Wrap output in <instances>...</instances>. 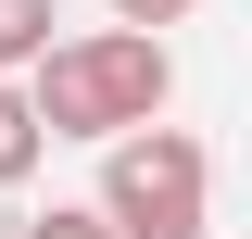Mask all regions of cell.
<instances>
[{"mask_svg":"<svg viewBox=\"0 0 252 239\" xmlns=\"http://www.w3.org/2000/svg\"><path fill=\"white\" fill-rule=\"evenodd\" d=\"M13 89H26L38 139H126L177 101V51L152 26H89V38H51Z\"/></svg>","mask_w":252,"mask_h":239,"instance_id":"6da1fadb","label":"cell"},{"mask_svg":"<svg viewBox=\"0 0 252 239\" xmlns=\"http://www.w3.org/2000/svg\"><path fill=\"white\" fill-rule=\"evenodd\" d=\"M51 38H63V0H0V76H26Z\"/></svg>","mask_w":252,"mask_h":239,"instance_id":"3957f363","label":"cell"},{"mask_svg":"<svg viewBox=\"0 0 252 239\" xmlns=\"http://www.w3.org/2000/svg\"><path fill=\"white\" fill-rule=\"evenodd\" d=\"M189 13H202V0H114V26H152V38H164V26H189Z\"/></svg>","mask_w":252,"mask_h":239,"instance_id":"8992f818","label":"cell"},{"mask_svg":"<svg viewBox=\"0 0 252 239\" xmlns=\"http://www.w3.org/2000/svg\"><path fill=\"white\" fill-rule=\"evenodd\" d=\"M13 239H114V227H101V202H51V214H26Z\"/></svg>","mask_w":252,"mask_h":239,"instance_id":"5b68a950","label":"cell"},{"mask_svg":"<svg viewBox=\"0 0 252 239\" xmlns=\"http://www.w3.org/2000/svg\"><path fill=\"white\" fill-rule=\"evenodd\" d=\"M38 151H51V139H38V114H26V89L0 76V202H13V189L38 177Z\"/></svg>","mask_w":252,"mask_h":239,"instance_id":"277c9868","label":"cell"},{"mask_svg":"<svg viewBox=\"0 0 252 239\" xmlns=\"http://www.w3.org/2000/svg\"><path fill=\"white\" fill-rule=\"evenodd\" d=\"M101 227L114 239H202L215 227V151L189 139V126H126V139H101Z\"/></svg>","mask_w":252,"mask_h":239,"instance_id":"7a4b0ae2","label":"cell"}]
</instances>
